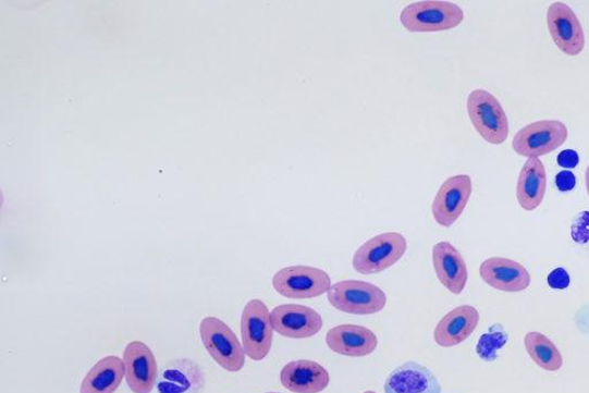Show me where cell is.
<instances>
[{
  "label": "cell",
  "instance_id": "6da1fadb",
  "mask_svg": "<svg viewBox=\"0 0 589 393\" xmlns=\"http://www.w3.org/2000/svg\"><path fill=\"white\" fill-rule=\"evenodd\" d=\"M464 11L444 0H422L405 7L400 15L402 26L412 33H437L458 27Z\"/></svg>",
  "mask_w": 589,
  "mask_h": 393
},
{
  "label": "cell",
  "instance_id": "7a4b0ae2",
  "mask_svg": "<svg viewBox=\"0 0 589 393\" xmlns=\"http://www.w3.org/2000/svg\"><path fill=\"white\" fill-rule=\"evenodd\" d=\"M199 335L210 357L223 369L237 372L245 367L246 352L234 331L214 317L200 321Z\"/></svg>",
  "mask_w": 589,
  "mask_h": 393
},
{
  "label": "cell",
  "instance_id": "3957f363",
  "mask_svg": "<svg viewBox=\"0 0 589 393\" xmlns=\"http://www.w3.org/2000/svg\"><path fill=\"white\" fill-rule=\"evenodd\" d=\"M466 109L475 130L487 143L501 145L510 136V120L499 99L491 93L474 90L467 97Z\"/></svg>",
  "mask_w": 589,
  "mask_h": 393
},
{
  "label": "cell",
  "instance_id": "277c9868",
  "mask_svg": "<svg viewBox=\"0 0 589 393\" xmlns=\"http://www.w3.org/2000/svg\"><path fill=\"white\" fill-rule=\"evenodd\" d=\"M330 304L340 312L354 316H372L381 312L388 296L373 283L347 280L331 286Z\"/></svg>",
  "mask_w": 589,
  "mask_h": 393
},
{
  "label": "cell",
  "instance_id": "5b68a950",
  "mask_svg": "<svg viewBox=\"0 0 589 393\" xmlns=\"http://www.w3.org/2000/svg\"><path fill=\"white\" fill-rule=\"evenodd\" d=\"M275 292L291 299H312L330 292L331 277L320 268L291 266L280 269L272 280Z\"/></svg>",
  "mask_w": 589,
  "mask_h": 393
},
{
  "label": "cell",
  "instance_id": "8992f818",
  "mask_svg": "<svg viewBox=\"0 0 589 393\" xmlns=\"http://www.w3.org/2000/svg\"><path fill=\"white\" fill-rule=\"evenodd\" d=\"M408 243L400 233H384L364 243L353 258L355 271L363 275L378 274L397 263Z\"/></svg>",
  "mask_w": 589,
  "mask_h": 393
},
{
  "label": "cell",
  "instance_id": "52a82bcc",
  "mask_svg": "<svg viewBox=\"0 0 589 393\" xmlns=\"http://www.w3.org/2000/svg\"><path fill=\"white\" fill-rule=\"evenodd\" d=\"M273 327L271 314L266 303L250 300L241 317V335L246 356L254 361L266 359L272 348Z\"/></svg>",
  "mask_w": 589,
  "mask_h": 393
},
{
  "label": "cell",
  "instance_id": "ba28073f",
  "mask_svg": "<svg viewBox=\"0 0 589 393\" xmlns=\"http://www.w3.org/2000/svg\"><path fill=\"white\" fill-rule=\"evenodd\" d=\"M568 137L566 124L560 120H541L527 124L513 139L514 151L525 158H540L562 147Z\"/></svg>",
  "mask_w": 589,
  "mask_h": 393
},
{
  "label": "cell",
  "instance_id": "9c48e42d",
  "mask_svg": "<svg viewBox=\"0 0 589 393\" xmlns=\"http://www.w3.org/2000/svg\"><path fill=\"white\" fill-rule=\"evenodd\" d=\"M547 26L556 47L568 57L579 56L585 49V34L574 10L562 2L548 9Z\"/></svg>",
  "mask_w": 589,
  "mask_h": 393
},
{
  "label": "cell",
  "instance_id": "30bf717a",
  "mask_svg": "<svg viewBox=\"0 0 589 393\" xmlns=\"http://www.w3.org/2000/svg\"><path fill=\"white\" fill-rule=\"evenodd\" d=\"M271 322L279 335L294 340L314 337L323 326L322 318L317 310L296 304L277 306L272 310Z\"/></svg>",
  "mask_w": 589,
  "mask_h": 393
},
{
  "label": "cell",
  "instance_id": "8fae6325",
  "mask_svg": "<svg viewBox=\"0 0 589 393\" xmlns=\"http://www.w3.org/2000/svg\"><path fill=\"white\" fill-rule=\"evenodd\" d=\"M473 195L469 175H456L445 180L432 204V213L441 226L451 228L463 214Z\"/></svg>",
  "mask_w": 589,
  "mask_h": 393
},
{
  "label": "cell",
  "instance_id": "7c38bea8",
  "mask_svg": "<svg viewBox=\"0 0 589 393\" xmlns=\"http://www.w3.org/2000/svg\"><path fill=\"white\" fill-rule=\"evenodd\" d=\"M479 273L486 284L502 293H521L531 284V275L523 265L503 257L486 259Z\"/></svg>",
  "mask_w": 589,
  "mask_h": 393
},
{
  "label": "cell",
  "instance_id": "4fadbf2b",
  "mask_svg": "<svg viewBox=\"0 0 589 393\" xmlns=\"http://www.w3.org/2000/svg\"><path fill=\"white\" fill-rule=\"evenodd\" d=\"M126 381L134 393H150L158 380V367L151 348L144 342H131L124 351Z\"/></svg>",
  "mask_w": 589,
  "mask_h": 393
},
{
  "label": "cell",
  "instance_id": "5bb4252c",
  "mask_svg": "<svg viewBox=\"0 0 589 393\" xmlns=\"http://www.w3.org/2000/svg\"><path fill=\"white\" fill-rule=\"evenodd\" d=\"M205 386V371L191 359L170 361L161 369L157 380L159 393H201Z\"/></svg>",
  "mask_w": 589,
  "mask_h": 393
},
{
  "label": "cell",
  "instance_id": "9a60e30c",
  "mask_svg": "<svg viewBox=\"0 0 589 393\" xmlns=\"http://www.w3.org/2000/svg\"><path fill=\"white\" fill-rule=\"evenodd\" d=\"M328 346L344 357L363 358L373 354L378 337L369 328L357 324H340L327 335Z\"/></svg>",
  "mask_w": 589,
  "mask_h": 393
},
{
  "label": "cell",
  "instance_id": "2e32d148",
  "mask_svg": "<svg viewBox=\"0 0 589 393\" xmlns=\"http://www.w3.org/2000/svg\"><path fill=\"white\" fill-rule=\"evenodd\" d=\"M384 393H442L434 372L418 363L396 367L384 383Z\"/></svg>",
  "mask_w": 589,
  "mask_h": 393
},
{
  "label": "cell",
  "instance_id": "e0dca14e",
  "mask_svg": "<svg viewBox=\"0 0 589 393\" xmlns=\"http://www.w3.org/2000/svg\"><path fill=\"white\" fill-rule=\"evenodd\" d=\"M476 307L462 305L446 314L434 329V341L441 347H454L469 339L479 324Z\"/></svg>",
  "mask_w": 589,
  "mask_h": 393
},
{
  "label": "cell",
  "instance_id": "ac0fdd59",
  "mask_svg": "<svg viewBox=\"0 0 589 393\" xmlns=\"http://www.w3.org/2000/svg\"><path fill=\"white\" fill-rule=\"evenodd\" d=\"M281 384L294 393H319L327 390L331 378L327 368L312 360H296L281 369Z\"/></svg>",
  "mask_w": 589,
  "mask_h": 393
},
{
  "label": "cell",
  "instance_id": "d6986e66",
  "mask_svg": "<svg viewBox=\"0 0 589 393\" xmlns=\"http://www.w3.org/2000/svg\"><path fill=\"white\" fill-rule=\"evenodd\" d=\"M433 265L440 283L454 295H461L469 280V272L461 253L450 242L433 247Z\"/></svg>",
  "mask_w": 589,
  "mask_h": 393
},
{
  "label": "cell",
  "instance_id": "ffe728a7",
  "mask_svg": "<svg viewBox=\"0 0 589 393\" xmlns=\"http://www.w3.org/2000/svg\"><path fill=\"white\" fill-rule=\"evenodd\" d=\"M547 189V173L539 158L528 159L519 173L516 196L521 209L532 212L542 204Z\"/></svg>",
  "mask_w": 589,
  "mask_h": 393
},
{
  "label": "cell",
  "instance_id": "44dd1931",
  "mask_svg": "<svg viewBox=\"0 0 589 393\" xmlns=\"http://www.w3.org/2000/svg\"><path fill=\"white\" fill-rule=\"evenodd\" d=\"M126 376L124 360L116 356L100 359L79 386V393H114Z\"/></svg>",
  "mask_w": 589,
  "mask_h": 393
},
{
  "label": "cell",
  "instance_id": "7402d4cb",
  "mask_svg": "<svg viewBox=\"0 0 589 393\" xmlns=\"http://www.w3.org/2000/svg\"><path fill=\"white\" fill-rule=\"evenodd\" d=\"M528 356L547 371H559L563 367V357L557 346L539 331H530L524 337Z\"/></svg>",
  "mask_w": 589,
  "mask_h": 393
},
{
  "label": "cell",
  "instance_id": "603a6c76",
  "mask_svg": "<svg viewBox=\"0 0 589 393\" xmlns=\"http://www.w3.org/2000/svg\"><path fill=\"white\" fill-rule=\"evenodd\" d=\"M556 184L561 192L573 191L576 185V177L572 172L565 171L556 176Z\"/></svg>",
  "mask_w": 589,
  "mask_h": 393
},
{
  "label": "cell",
  "instance_id": "cb8c5ba5",
  "mask_svg": "<svg viewBox=\"0 0 589 393\" xmlns=\"http://www.w3.org/2000/svg\"><path fill=\"white\" fill-rule=\"evenodd\" d=\"M557 161L564 169H574L579 162V156L576 151L565 150L560 153Z\"/></svg>",
  "mask_w": 589,
  "mask_h": 393
},
{
  "label": "cell",
  "instance_id": "d4e9b609",
  "mask_svg": "<svg viewBox=\"0 0 589 393\" xmlns=\"http://www.w3.org/2000/svg\"><path fill=\"white\" fill-rule=\"evenodd\" d=\"M548 281H550L551 286H554L556 288H564L568 285V275L564 271V269L559 268L550 275V279H548Z\"/></svg>",
  "mask_w": 589,
  "mask_h": 393
},
{
  "label": "cell",
  "instance_id": "484cf974",
  "mask_svg": "<svg viewBox=\"0 0 589 393\" xmlns=\"http://www.w3.org/2000/svg\"><path fill=\"white\" fill-rule=\"evenodd\" d=\"M585 182H586L587 195L589 196V164L585 173Z\"/></svg>",
  "mask_w": 589,
  "mask_h": 393
},
{
  "label": "cell",
  "instance_id": "4316f807",
  "mask_svg": "<svg viewBox=\"0 0 589 393\" xmlns=\"http://www.w3.org/2000/svg\"><path fill=\"white\" fill-rule=\"evenodd\" d=\"M364 393H377L375 391H365Z\"/></svg>",
  "mask_w": 589,
  "mask_h": 393
},
{
  "label": "cell",
  "instance_id": "83f0119b",
  "mask_svg": "<svg viewBox=\"0 0 589 393\" xmlns=\"http://www.w3.org/2000/svg\"><path fill=\"white\" fill-rule=\"evenodd\" d=\"M266 393H279V392H266Z\"/></svg>",
  "mask_w": 589,
  "mask_h": 393
}]
</instances>
